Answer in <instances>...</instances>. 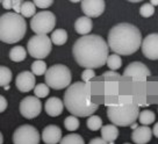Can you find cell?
Wrapping results in <instances>:
<instances>
[{"instance_id": "obj_24", "label": "cell", "mask_w": 158, "mask_h": 144, "mask_svg": "<svg viewBox=\"0 0 158 144\" xmlns=\"http://www.w3.org/2000/svg\"><path fill=\"white\" fill-rule=\"evenodd\" d=\"M47 71H48V70H47V64L44 63V60H37L31 64V72H33L35 76L45 75Z\"/></svg>"}, {"instance_id": "obj_15", "label": "cell", "mask_w": 158, "mask_h": 144, "mask_svg": "<svg viewBox=\"0 0 158 144\" xmlns=\"http://www.w3.org/2000/svg\"><path fill=\"white\" fill-rule=\"evenodd\" d=\"M42 139L45 144H57L62 141V130L59 127L50 124L42 131Z\"/></svg>"}, {"instance_id": "obj_25", "label": "cell", "mask_w": 158, "mask_h": 144, "mask_svg": "<svg viewBox=\"0 0 158 144\" xmlns=\"http://www.w3.org/2000/svg\"><path fill=\"white\" fill-rule=\"evenodd\" d=\"M12 80V71L6 66H0V85L6 87Z\"/></svg>"}, {"instance_id": "obj_38", "label": "cell", "mask_w": 158, "mask_h": 144, "mask_svg": "<svg viewBox=\"0 0 158 144\" xmlns=\"http://www.w3.org/2000/svg\"><path fill=\"white\" fill-rule=\"evenodd\" d=\"M105 78H112V79H120V76L116 72H105Z\"/></svg>"}, {"instance_id": "obj_39", "label": "cell", "mask_w": 158, "mask_h": 144, "mask_svg": "<svg viewBox=\"0 0 158 144\" xmlns=\"http://www.w3.org/2000/svg\"><path fill=\"white\" fill-rule=\"evenodd\" d=\"M152 134L156 136L158 138V122L157 123H155V125H153V129H152Z\"/></svg>"}, {"instance_id": "obj_2", "label": "cell", "mask_w": 158, "mask_h": 144, "mask_svg": "<svg viewBox=\"0 0 158 144\" xmlns=\"http://www.w3.org/2000/svg\"><path fill=\"white\" fill-rule=\"evenodd\" d=\"M107 44L118 56L133 55L142 45V34L131 23H118L108 31Z\"/></svg>"}, {"instance_id": "obj_35", "label": "cell", "mask_w": 158, "mask_h": 144, "mask_svg": "<svg viewBox=\"0 0 158 144\" xmlns=\"http://www.w3.org/2000/svg\"><path fill=\"white\" fill-rule=\"evenodd\" d=\"M1 5L5 10H10V8H13V0H2Z\"/></svg>"}, {"instance_id": "obj_12", "label": "cell", "mask_w": 158, "mask_h": 144, "mask_svg": "<svg viewBox=\"0 0 158 144\" xmlns=\"http://www.w3.org/2000/svg\"><path fill=\"white\" fill-rule=\"evenodd\" d=\"M142 52L148 60H158V34H150L142 41Z\"/></svg>"}, {"instance_id": "obj_8", "label": "cell", "mask_w": 158, "mask_h": 144, "mask_svg": "<svg viewBox=\"0 0 158 144\" xmlns=\"http://www.w3.org/2000/svg\"><path fill=\"white\" fill-rule=\"evenodd\" d=\"M56 26V16L49 10H42L36 13L30 20V28L36 35H47L54 31Z\"/></svg>"}, {"instance_id": "obj_30", "label": "cell", "mask_w": 158, "mask_h": 144, "mask_svg": "<svg viewBox=\"0 0 158 144\" xmlns=\"http://www.w3.org/2000/svg\"><path fill=\"white\" fill-rule=\"evenodd\" d=\"M34 94L37 98H45L49 94V86L47 84H37L34 88Z\"/></svg>"}, {"instance_id": "obj_14", "label": "cell", "mask_w": 158, "mask_h": 144, "mask_svg": "<svg viewBox=\"0 0 158 144\" xmlns=\"http://www.w3.org/2000/svg\"><path fill=\"white\" fill-rule=\"evenodd\" d=\"M15 85H16V88L21 92H29L31 89H34L36 86L35 85V75L29 71L20 72L19 75L16 76Z\"/></svg>"}, {"instance_id": "obj_10", "label": "cell", "mask_w": 158, "mask_h": 144, "mask_svg": "<svg viewBox=\"0 0 158 144\" xmlns=\"http://www.w3.org/2000/svg\"><path fill=\"white\" fill-rule=\"evenodd\" d=\"M42 110V102L37 97H26L20 102V113L26 119H34Z\"/></svg>"}, {"instance_id": "obj_31", "label": "cell", "mask_w": 158, "mask_h": 144, "mask_svg": "<svg viewBox=\"0 0 158 144\" xmlns=\"http://www.w3.org/2000/svg\"><path fill=\"white\" fill-rule=\"evenodd\" d=\"M153 13H155V7L150 2L143 4L139 8V14L142 15L143 18H150V16L153 15Z\"/></svg>"}, {"instance_id": "obj_34", "label": "cell", "mask_w": 158, "mask_h": 144, "mask_svg": "<svg viewBox=\"0 0 158 144\" xmlns=\"http://www.w3.org/2000/svg\"><path fill=\"white\" fill-rule=\"evenodd\" d=\"M25 1L22 0H13V10H15V13H21V8H22V5H23Z\"/></svg>"}, {"instance_id": "obj_37", "label": "cell", "mask_w": 158, "mask_h": 144, "mask_svg": "<svg viewBox=\"0 0 158 144\" xmlns=\"http://www.w3.org/2000/svg\"><path fill=\"white\" fill-rule=\"evenodd\" d=\"M0 102H1V106H0V112H5V109L7 108V100L5 99V97H0Z\"/></svg>"}, {"instance_id": "obj_41", "label": "cell", "mask_w": 158, "mask_h": 144, "mask_svg": "<svg viewBox=\"0 0 158 144\" xmlns=\"http://www.w3.org/2000/svg\"><path fill=\"white\" fill-rule=\"evenodd\" d=\"M0 144H2V134H0Z\"/></svg>"}, {"instance_id": "obj_40", "label": "cell", "mask_w": 158, "mask_h": 144, "mask_svg": "<svg viewBox=\"0 0 158 144\" xmlns=\"http://www.w3.org/2000/svg\"><path fill=\"white\" fill-rule=\"evenodd\" d=\"M150 4L155 7V6H158V0H152V1H150Z\"/></svg>"}, {"instance_id": "obj_32", "label": "cell", "mask_w": 158, "mask_h": 144, "mask_svg": "<svg viewBox=\"0 0 158 144\" xmlns=\"http://www.w3.org/2000/svg\"><path fill=\"white\" fill-rule=\"evenodd\" d=\"M94 77H95V73L92 69H85L81 73V79L84 83H89V80L93 79Z\"/></svg>"}, {"instance_id": "obj_28", "label": "cell", "mask_w": 158, "mask_h": 144, "mask_svg": "<svg viewBox=\"0 0 158 144\" xmlns=\"http://www.w3.org/2000/svg\"><path fill=\"white\" fill-rule=\"evenodd\" d=\"M87 128L89 130H99L102 128V121L100 119V116L98 115H91L87 119Z\"/></svg>"}, {"instance_id": "obj_7", "label": "cell", "mask_w": 158, "mask_h": 144, "mask_svg": "<svg viewBox=\"0 0 158 144\" xmlns=\"http://www.w3.org/2000/svg\"><path fill=\"white\" fill-rule=\"evenodd\" d=\"M52 42L47 35H35L27 42V50L33 58L43 60L51 52Z\"/></svg>"}, {"instance_id": "obj_26", "label": "cell", "mask_w": 158, "mask_h": 144, "mask_svg": "<svg viewBox=\"0 0 158 144\" xmlns=\"http://www.w3.org/2000/svg\"><path fill=\"white\" fill-rule=\"evenodd\" d=\"M107 66H108L109 69L112 70V71H115V70H118L121 68V65H122V60H121V57L116 54H113V55L108 56V58H107Z\"/></svg>"}, {"instance_id": "obj_16", "label": "cell", "mask_w": 158, "mask_h": 144, "mask_svg": "<svg viewBox=\"0 0 158 144\" xmlns=\"http://www.w3.org/2000/svg\"><path fill=\"white\" fill-rule=\"evenodd\" d=\"M151 136H152V130L148 125H142V127H137L136 129H134L131 134V139L136 144H147L151 139Z\"/></svg>"}, {"instance_id": "obj_23", "label": "cell", "mask_w": 158, "mask_h": 144, "mask_svg": "<svg viewBox=\"0 0 158 144\" xmlns=\"http://www.w3.org/2000/svg\"><path fill=\"white\" fill-rule=\"evenodd\" d=\"M21 15L23 18H34L36 15V6L31 1H25L22 8H21Z\"/></svg>"}, {"instance_id": "obj_22", "label": "cell", "mask_w": 158, "mask_h": 144, "mask_svg": "<svg viewBox=\"0 0 158 144\" xmlns=\"http://www.w3.org/2000/svg\"><path fill=\"white\" fill-rule=\"evenodd\" d=\"M138 119H139V122L143 124V125H149L155 122L156 120V114L153 113L152 110H142L139 112V115H138Z\"/></svg>"}, {"instance_id": "obj_3", "label": "cell", "mask_w": 158, "mask_h": 144, "mask_svg": "<svg viewBox=\"0 0 158 144\" xmlns=\"http://www.w3.org/2000/svg\"><path fill=\"white\" fill-rule=\"evenodd\" d=\"M91 97V83L76 81L65 92V108L77 117L91 116L99 108V105L93 102Z\"/></svg>"}, {"instance_id": "obj_20", "label": "cell", "mask_w": 158, "mask_h": 144, "mask_svg": "<svg viewBox=\"0 0 158 144\" xmlns=\"http://www.w3.org/2000/svg\"><path fill=\"white\" fill-rule=\"evenodd\" d=\"M27 57V50L21 47V45H18V47H13L10 51V58L13 62H22V60H26Z\"/></svg>"}, {"instance_id": "obj_18", "label": "cell", "mask_w": 158, "mask_h": 144, "mask_svg": "<svg viewBox=\"0 0 158 144\" xmlns=\"http://www.w3.org/2000/svg\"><path fill=\"white\" fill-rule=\"evenodd\" d=\"M92 28H93L92 20L89 18H87V16H80L74 22V29H76V31L78 34L83 35V36L89 35Z\"/></svg>"}, {"instance_id": "obj_9", "label": "cell", "mask_w": 158, "mask_h": 144, "mask_svg": "<svg viewBox=\"0 0 158 144\" xmlns=\"http://www.w3.org/2000/svg\"><path fill=\"white\" fill-rule=\"evenodd\" d=\"M14 144H39L40 134L35 127L30 124H23L15 129L13 134Z\"/></svg>"}, {"instance_id": "obj_36", "label": "cell", "mask_w": 158, "mask_h": 144, "mask_svg": "<svg viewBox=\"0 0 158 144\" xmlns=\"http://www.w3.org/2000/svg\"><path fill=\"white\" fill-rule=\"evenodd\" d=\"M89 144H108L105 139H102V137H95V138L91 139Z\"/></svg>"}, {"instance_id": "obj_19", "label": "cell", "mask_w": 158, "mask_h": 144, "mask_svg": "<svg viewBox=\"0 0 158 144\" xmlns=\"http://www.w3.org/2000/svg\"><path fill=\"white\" fill-rule=\"evenodd\" d=\"M100 130H101V137L107 143L114 142L115 139L118 138V129L115 124H106V125H102V128Z\"/></svg>"}, {"instance_id": "obj_17", "label": "cell", "mask_w": 158, "mask_h": 144, "mask_svg": "<svg viewBox=\"0 0 158 144\" xmlns=\"http://www.w3.org/2000/svg\"><path fill=\"white\" fill-rule=\"evenodd\" d=\"M45 112L49 116H59L62 114V112L64 109V101L59 99V98H56V97H52V98H49L45 102Z\"/></svg>"}, {"instance_id": "obj_13", "label": "cell", "mask_w": 158, "mask_h": 144, "mask_svg": "<svg viewBox=\"0 0 158 144\" xmlns=\"http://www.w3.org/2000/svg\"><path fill=\"white\" fill-rule=\"evenodd\" d=\"M81 10L87 18H98L104 13L106 4L104 0H83L80 2Z\"/></svg>"}, {"instance_id": "obj_27", "label": "cell", "mask_w": 158, "mask_h": 144, "mask_svg": "<svg viewBox=\"0 0 158 144\" xmlns=\"http://www.w3.org/2000/svg\"><path fill=\"white\" fill-rule=\"evenodd\" d=\"M59 144H85L83 137L78 134H70L66 135L62 138Z\"/></svg>"}, {"instance_id": "obj_11", "label": "cell", "mask_w": 158, "mask_h": 144, "mask_svg": "<svg viewBox=\"0 0 158 144\" xmlns=\"http://www.w3.org/2000/svg\"><path fill=\"white\" fill-rule=\"evenodd\" d=\"M150 75H151L150 70L147 68V65L141 62L130 63L123 71V77H130L137 81H145Z\"/></svg>"}, {"instance_id": "obj_5", "label": "cell", "mask_w": 158, "mask_h": 144, "mask_svg": "<svg viewBox=\"0 0 158 144\" xmlns=\"http://www.w3.org/2000/svg\"><path fill=\"white\" fill-rule=\"evenodd\" d=\"M139 108L135 102L109 105L107 107V116L109 121L118 127H128L138 119Z\"/></svg>"}, {"instance_id": "obj_21", "label": "cell", "mask_w": 158, "mask_h": 144, "mask_svg": "<svg viewBox=\"0 0 158 144\" xmlns=\"http://www.w3.org/2000/svg\"><path fill=\"white\" fill-rule=\"evenodd\" d=\"M51 42L56 45H63L68 41V33L64 29H56L51 33Z\"/></svg>"}, {"instance_id": "obj_33", "label": "cell", "mask_w": 158, "mask_h": 144, "mask_svg": "<svg viewBox=\"0 0 158 144\" xmlns=\"http://www.w3.org/2000/svg\"><path fill=\"white\" fill-rule=\"evenodd\" d=\"M52 0H35L34 4L36 7H39V8H48V7H50V6L52 5Z\"/></svg>"}, {"instance_id": "obj_4", "label": "cell", "mask_w": 158, "mask_h": 144, "mask_svg": "<svg viewBox=\"0 0 158 144\" xmlns=\"http://www.w3.org/2000/svg\"><path fill=\"white\" fill-rule=\"evenodd\" d=\"M27 30L25 18L18 13H5L0 16V40L13 44L23 39Z\"/></svg>"}, {"instance_id": "obj_1", "label": "cell", "mask_w": 158, "mask_h": 144, "mask_svg": "<svg viewBox=\"0 0 158 144\" xmlns=\"http://www.w3.org/2000/svg\"><path fill=\"white\" fill-rule=\"evenodd\" d=\"M72 55L79 66L85 69H99L107 63L109 47L99 35H86L74 42Z\"/></svg>"}, {"instance_id": "obj_29", "label": "cell", "mask_w": 158, "mask_h": 144, "mask_svg": "<svg viewBox=\"0 0 158 144\" xmlns=\"http://www.w3.org/2000/svg\"><path fill=\"white\" fill-rule=\"evenodd\" d=\"M64 127L66 130L69 131H74L79 128V121L77 119V116L74 115H70L68 117H65L64 120Z\"/></svg>"}, {"instance_id": "obj_6", "label": "cell", "mask_w": 158, "mask_h": 144, "mask_svg": "<svg viewBox=\"0 0 158 144\" xmlns=\"http://www.w3.org/2000/svg\"><path fill=\"white\" fill-rule=\"evenodd\" d=\"M45 84L54 89H63L71 84V71L63 64L50 66L44 75Z\"/></svg>"}, {"instance_id": "obj_42", "label": "cell", "mask_w": 158, "mask_h": 144, "mask_svg": "<svg viewBox=\"0 0 158 144\" xmlns=\"http://www.w3.org/2000/svg\"><path fill=\"white\" fill-rule=\"evenodd\" d=\"M124 144H130V143H124Z\"/></svg>"}]
</instances>
